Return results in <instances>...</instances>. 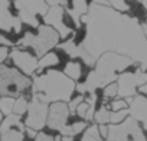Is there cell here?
<instances>
[{
  "mask_svg": "<svg viewBox=\"0 0 147 141\" xmlns=\"http://www.w3.org/2000/svg\"><path fill=\"white\" fill-rule=\"evenodd\" d=\"M81 141H101V134H100V130H98V124H92V125L87 127Z\"/></svg>",
  "mask_w": 147,
  "mask_h": 141,
  "instance_id": "obj_20",
  "label": "cell"
},
{
  "mask_svg": "<svg viewBox=\"0 0 147 141\" xmlns=\"http://www.w3.org/2000/svg\"><path fill=\"white\" fill-rule=\"evenodd\" d=\"M13 104H15V97H0V111L3 112V115H9L13 112Z\"/></svg>",
  "mask_w": 147,
  "mask_h": 141,
  "instance_id": "obj_22",
  "label": "cell"
},
{
  "mask_svg": "<svg viewBox=\"0 0 147 141\" xmlns=\"http://www.w3.org/2000/svg\"><path fill=\"white\" fill-rule=\"evenodd\" d=\"M140 91H141L143 94H147V82H146L144 85H141V87H140Z\"/></svg>",
  "mask_w": 147,
  "mask_h": 141,
  "instance_id": "obj_37",
  "label": "cell"
},
{
  "mask_svg": "<svg viewBox=\"0 0 147 141\" xmlns=\"http://www.w3.org/2000/svg\"><path fill=\"white\" fill-rule=\"evenodd\" d=\"M141 3H143V7L147 10V0H141Z\"/></svg>",
  "mask_w": 147,
  "mask_h": 141,
  "instance_id": "obj_38",
  "label": "cell"
},
{
  "mask_svg": "<svg viewBox=\"0 0 147 141\" xmlns=\"http://www.w3.org/2000/svg\"><path fill=\"white\" fill-rule=\"evenodd\" d=\"M20 117H22V115H18V114H15V112L6 115V118L0 122V134L5 132V131H7V130H10V128H13V127H18L20 131L25 132L26 127H25V124H22Z\"/></svg>",
  "mask_w": 147,
  "mask_h": 141,
  "instance_id": "obj_16",
  "label": "cell"
},
{
  "mask_svg": "<svg viewBox=\"0 0 147 141\" xmlns=\"http://www.w3.org/2000/svg\"><path fill=\"white\" fill-rule=\"evenodd\" d=\"M108 141H146V135L138 121L131 115L118 124H108Z\"/></svg>",
  "mask_w": 147,
  "mask_h": 141,
  "instance_id": "obj_6",
  "label": "cell"
},
{
  "mask_svg": "<svg viewBox=\"0 0 147 141\" xmlns=\"http://www.w3.org/2000/svg\"><path fill=\"white\" fill-rule=\"evenodd\" d=\"M63 74L66 77H69L71 79L74 81H78L82 75V66L80 62H75V60H69L66 65H65V69H63Z\"/></svg>",
  "mask_w": 147,
  "mask_h": 141,
  "instance_id": "obj_17",
  "label": "cell"
},
{
  "mask_svg": "<svg viewBox=\"0 0 147 141\" xmlns=\"http://www.w3.org/2000/svg\"><path fill=\"white\" fill-rule=\"evenodd\" d=\"M59 63V56L55 53V52H46L45 55L40 56V59L38 60V70H42V69H46V68H51V66H55Z\"/></svg>",
  "mask_w": 147,
  "mask_h": 141,
  "instance_id": "obj_18",
  "label": "cell"
},
{
  "mask_svg": "<svg viewBox=\"0 0 147 141\" xmlns=\"http://www.w3.org/2000/svg\"><path fill=\"white\" fill-rule=\"evenodd\" d=\"M110 108H111V111H120V109H124V108H127V101H124V99H115V101L111 102Z\"/></svg>",
  "mask_w": 147,
  "mask_h": 141,
  "instance_id": "obj_30",
  "label": "cell"
},
{
  "mask_svg": "<svg viewBox=\"0 0 147 141\" xmlns=\"http://www.w3.org/2000/svg\"><path fill=\"white\" fill-rule=\"evenodd\" d=\"M9 58L12 59L13 65L23 72L25 75H33L36 70H38V58L26 50H22V49H12L9 50Z\"/></svg>",
  "mask_w": 147,
  "mask_h": 141,
  "instance_id": "obj_11",
  "label": "cell"
},
{
  "mask_svg": "<svg viewBox=\"0 0 147 141\" xmlns=\"http://www.w3.org/2000/svg\"><path fill=\"white\" fill-rule=\"evenodd\" d=\"M85 99V97H84V94H81L80 97H77V98H74V99H69V105H68V108H69V114H75V109H77V107Z\"/></svg>",
  "mask_w": 147,
  "mask_h": 141,
  "instance_id": "obj_28",
  "label": "cell"
},
{
  "mask_svg": "<svg viewBox=\"0 0 147 141\" xmlns=\"http://www.w3.org/2000/svg\"><path fill=\"white\" fill-rule=\"evenodd\" d=\"M130 107L128 114L143 124V128L147 130V98L143 95H134V98H127Z\"/></svg>",
  "mask_w": 147,
  "mask_h": 141,
  "instance_id": "obj_14",
  "label": "cell"
},
{
  "mask_svg": "<svg viewBox=\"0 0 147 141\" xmlns=\"http://www.w3.org/2000/svg\"><path fill=\"white\" fill-rule=\"evenodd\" d=\"M147 82V72L138 69L136 72H123L118 74L117 78V97L120 98H131L136 95L137 88Z\"/></svg>",
  "mask_w": 147,
  "mask_h": 141,
  "instance_id": "obj_8",
  "label": "cell"
},
{
  "mask_svg": "<svg viewBox=\"0 0 147 141\" xmlns=\"http://www.w3.org/2000/svg\"><path fill=\"white\" fill-rule=\"evenodd\" d=\"M28 107H29V102L26 101L25 97H18L15 99V104H13V112L18 114V115H23L25 112H28Z\"/></svg>",
  "mask_w": 147,
  "mask_h": 141,
  "instance_id": "obj_24",
  "label": "cell"
},
{
  "mask_svg": "<svg viewBox=\"0 0 147 141\" xmlns=\"http://www.w3.org/2000/svg\"><path fill=\"white\" fill-rule=\"evenodd\" d=\"M107 3H108V6H111L115 10H120V12H127L130 9L125 0H107Z\"/></svg>",
  "mask_w": 147,
  "mask_h": 141,
  "instance_id": "obj_26",
  "label": "cell"
},
{
  "mask_svg": "<svg viewBox=\"0 0 147 141\" xmlns=\"http://www.w3.org/2000/svg\"><path fill=\"white\" fill-rule=\"evenodd\" d=\"M87 127H88L87 125V121H78V122H74L71 125L66 124L59 132H61V135H72V137H75L77 134H80L81 131H84Z\"/></svg>",
  "mask_w": 147,
  "mask_h": 141,
  "instance_id": "obj_19",
  "label": "cell"
},
{
  "mask_svg": "<svg viewBox=\"0 0 147 141\" xmlns=\"http://www.w3.org/2000/svg\"><path fill=\"white\" fill-rule=\"evenodd\" d=\"M7 58H9V46L0 45V63H3Z\"/></svg>",
  "mask_w": 147,
  "mask_h": 141,
  "instance_id": "obj_31",
  "label": "cell"
},
{
  "mask_svg": "<svg viewBox=\"0 0 147 141\" xmlns=\"http://www.w3.org/2000/svg\"><path fill=\"white\" fill-rule=\"evenodd\" d=\"M127 115H128V109L127 108L120 109V111H111L110 112V124H118L123 120H125Z\"/></svg>",
  "mask_w": 147,
  "mask_h": 141,
  "instance_id": "obj_25",
  "label": "cell"
},
{
  "mask_svg": "<svg viewBox=\"0 0 147 141\" xmlns=\"http://www.w3.org/2000/svg\"><path fill=\"white\" fill-rule=\"evenodd\" d=\"M61 140L62 141H74V137L72 135H61Z\"/></svg>",
  "mask_w": 147,
  "mask_h": 141,
  "instance_id": "obj_36",
  "label": "cell"
},
{
  "mask_svg": "<svg viewBox=\"0 0 147 141\" xmlns=\"http://www.w3.org/2000/svg\"><path fill=\"white\" fill-rule=\"evenodd\" d=\"M48 104L32 97V101L28 107V117L25 120V127H30L36 131L42 130L46 125V117H48Z\"/></svg>",
  "mask_w": 147,
  "mask_h": 141,
  "instance_id": "obj_10",
  "label": "cell"
},
{
  "mask_svg": "<svg viewBox=\"0 0 147 141\" xmlns=\"http://www.w3.org/2000/svg\"><path fill=\"white\" fill-rule=\"evenodd\" d=\"M65 7V12L66 15L72 19L75 28H81V17L84 15H87L88 9H90V5L87 0H71V5H66L63 6Z\"/></svg>",
  "mask_w": 147,
  "mask_h": 141,
  "instance_id": "obj_15",
  "label": "cell"
},
{
  "mask_svg": "<svg viewBox=\"0 0 147 141\" xmlns=\"http://www.w3.org/2000/svg\"><path fill=\"white\" fill-rule=\"evenodd\" d=\"M22 25L19 16H15L10 12V0H0V30L19 33Z\"/></svg>",
  "mask_w": 147,
  "mask_h": 141,
  "instance_id": "obj_13",
  "label": "cell"
},
{
  "mask_svg": "<svg viewBox=\"0 0 147 141\" xmlns=\"http://www.w3.org/2000/svg\"><path fill=\"white\" fill-rule=\"evenodd\" d=\"M110 109L105 107V105H102L95 114H94V121L97 122V124H110Z\"/></svg>",
  "mask_w": 147,
  "mask_h": 141,
  "instance_id": "obj_23",
  "label": "cell"
},
{
  "mask_svg": "<svg viewBox=\"0 0 147 141\" xmlns=\"http://www.w3.org/2000/svg\"><path fill=\"white\" fill-rule=\"evenodd\" d=\"M0 45H2V46H10L12 42H10L6 36H3L2 33H0Z\"/></svg>",
  "mask_w": 147,
  "mask_h": 141,
  "instance_id": "obj_35",
  "label": "cell"
},
{
  "mask_svg": "<svg viewBox=\"0 0 147 141\" xmlns=\"http://www.w3.org/2000/svg\"><path fill=\"white\" fill-rule=\"evenodd\" d=\"M25 132L28 134V137H30V138H33V140H35V137L38 135V131H36V130H33V128H30V127H26Z\"/></svg>",
  "mask_w": 147,
  "mask_h": 141,
  "instance_id": "obj_34",
  "label": "cell"
},
{
  "mask_svg": "<svg viewBox=\"0 0 147 141\" xmlns=\"http://www.w3.org/2000/svg\"><path fill=\"white\" fill-rule=\"evenodd\" d=\"M105 141H108V140H105Z\"/></svg>",
  "mask_w": 147,
  "mask_h": 141,
  "instance_id": "obj_40",
  "label": "cell"
},
{
  "mask_svg": "<svg viewBox=\"0 0 147 141\" xmlns=\"http://www.w3.org/2000/svg\"><path fill=\"white\" fill-rule=\"evenodd\" d=\"M2 121H3V112L0 111V122H2Z\"/></svg>",
  "mask_w": 147,
  "mask_h": 141,
  "instance_id": "obj_39",
  "label": "cell"
},
{
  "mask_svg": "<svg viewBox=\"0 0 147 141\" xmlns=\"http://www.w3.org/2000/svg\"><path fill=\"white\" fill-rule=\"evenodd\" d=\"M88 108H90V104L84 99L78 107H77V109H75V114H78L80 117H82V118H85V115H87V111H88Z\"/></svg>",
  "mask_w": 147,
  "mask_h": 141,
  "instance_id": "obj_29",
  "label": "cell"
},
{
  "mask_svg": "<svg viewBox=\"0 0 147 141\" xmlns=\"http://www.w3.org/2000/svg\"><path fill=\"white\" fill-rule=\"evenodd\" d=\"M81 23L85 26L80 43L87 53L85 65L94 66L104 52H115L131 58L140 69H147V36L136 17L108 5L91 3Z\"/></svg>",
  "mask_w": 147,
  "mask_h": 141,
  "instance_id": "obj_1",
  "label": "cell"
},
{
  "mask_svg": "<svg viewBox=\"0 0 147 141\" xmlns=\"http://www.w3.org/2000/svg\"><path fill=\"white\" fill-rule=\"evenodd\" d=\"M136 62L121 53L115 52H104L95 62V69H92L88 74L85 82L77 85V91L81 94L85 92H95L98 88H104L105 85L115 82L118 74L125 70L128 66H133Z\"/></svg>",
  "mask_w": 147,
  "mask_h": 141,
  "instance_id": "obj_2",
  "label": "cell"
},
{
  "mask_svg": "<svg viewBox=\"0 0 147 141\" xmlns=\"http://www.w3.org/2000/svg\"><path fill=\"white\" fill-rule=\"evenodd\" d=\"M13 6L18 10L20 22L30 28H38V16H43L49 9L46 0H13Z\"/></svg>",
  "mask_w": 147,
  "mask_h": 141,
  "instance_id": "obj_7",
  "label": "cell"
},
{
  "mask_svg": "<svg viewBox=\"0 0 147 141\" xmlns=\"http://www.w3.org/2000/svg\"><path fill=\"white\" fill-rule=\"evenodd\" d=\"M32 97L49 104V102H68L77 88L74 79L66 77L63 72L49 69L45 74L35 77L32 82Z\"/></svg>",
  "mask_w": 147,
  "mask_h": 141,
  "instance_id": "obj_3",
  "label": "cell"
},
{
  "mask_svg": "<svg viewBox=\"0 0 147 141\" xmlns=\"http://www.w3.org/2000/svg\"><path fill=\"white\" fill-rule=\"evenodd\" d=\"M65 17V7L61 6V5H56V6H49V9L46 10V13L42 16V20L52 26L61 36V39H66L69 35H74V32L63 20Z\"/></svg>",
  "mask_w": 147,
  "mask_h": 141,
  "instance_id": "obj_9",
  "label": "cell"
},
{
  "mask_svg": "<svg viewBox=\"0 0 147 141\" xmlns=\"http://www.w3.org/2000/svg\"><path fill=\"white\" fill-rule=\"evenodd\" d=\"M0 141H23V131H20L19 128H10L5 132H2Z\"/></svg>",
  "mask_w": 147,
  "mask_h": 141,
  "instance_id": "obj_21",
  "label": "cell"
},
{
  "mask_svg": "<svg viewBox=\"0 0 147 141\" xmlns=\"http://www.w3.org/2000/svg\"><path fill=\"white\" fill-rule=\"evenodd\" d=\"M68 117H69V108L66 102H62V101L52 102V105L48 108L46 125L53 131H61L66 125Z\"/></svg>",
  "mask_w": 147,
  "mask_h": 141,
  "instance_id": "obj_12",
  "label": "cell"
},
{
  "mask_svg": "<svg viewBox=\"0 0 147 141\" xmlns=\"http://www.w3.org/2000/svg\"><path fill=\"white\" fill-rule=\"evenodd\" d=\"M32 85L28 75L20 70L0 63V95L20 97Z\"/></svg>",
  "mask_w": 147,
  "mask_h": 141,
  "instance_id": "obj_5",
  "label": "cell"
},
{
  "mask_svg": "<svg viewBox=\"0 0 147 141\" xmlns=\"http://www.w3.org/2000/svg\"><path fill=\"white\" fill-rule=\"evenodd\" d=\"M117 91H118V88H117V84L115 82H111V84L105 85L104 87V98L105 99L115 98L117 97Z\"/></svg>",
  "mask_w": 147,
  "mask_h": 141,
  "instance_id": "obj_27",
  "label": "cell"
},
{
  "mask_svg": "<svg viewBox=\"0 0 147 141\" xmlns=\"http://www.w3.org/2000/svg\"><path fill=\"white\" fill-rule=\"evenodd\" d=\"M36 29H38L36 35L30 33V32L25 33V36L18 42V45L23 46V48L29 46V48H32L35 50L36 56H42L46 52L52 50L55 46H58L61 36L52 26H49L46 23L45 25H39Z\"/></svg>",
  "mask_w": 147,
  "mask_h": 141,
  "instance_id": "obj_4",
  "label": "cell"
},
{
  "mask_svg": "<svg viewBox=\"0 0 147 141\" xmlns=\"http://www.w3.org/2000/svg\"><path fill=\"white\" fill-rule=\"evenodd\" d=\"M35 141H53V137L52 135H48L45 132H39L36 137H35Z\"/></svg>",
  "mask_w": 147,
  "mask_h": 141,
  "instance_id": "obj_32",
  "label": "cell"
},
{
  "mask_svg": "<svg viewBox=\"0 0 147 141\" xmlns=\"http://www.w3.org/2000/svg\"><path fill=\"white\" fill-rule=\"evenodd\" d=\"M46 3H48L49 6H56V5L65 6V5H66V0H46Z\"/></svg>",
  "mask_w": 147,
  "mask_h": 141,
  "instance_id": "obj_33",
  "label": "cell"
}]
</instances>
